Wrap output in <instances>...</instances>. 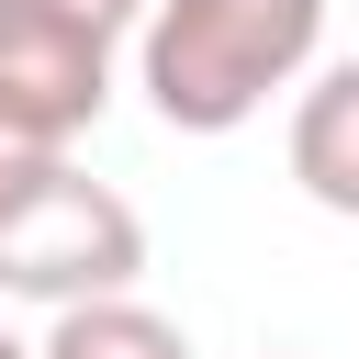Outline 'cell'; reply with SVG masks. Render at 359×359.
Masks as SVG:
<instances>
[{"mask_svg": "<svg viewBox=\"0 0 359 359\" xmlns=\"http://www.w3.org/2000/svg\"><path fill=\"white\" fill-rule=\"evenodd\" d=\"M112 22L79 0H0V123L79 146L112 101Z\"/></svg>", "mask_w": 359, "mask_h": 359, "instance_id": "3", "label": "cell"}, {"mask_svg": "<svg viewBox=\"0 0 359 359\" xmlns=\"http://www.w3.org/2000/svg\"><path fill=\"white\" fill-rule=\"evenodd\" d=\"M292 180L325 213H359V56H337L303 101H292Z\"/></svg>", "mask_w": 359, "mask_h": 359, "instance_id": "4", "label": "cell"}, {"mask_svg": "<svg viewBox=\"0 0 359 359\" xmlns=\"http://www.w3.org/2000/svg\"><path fill=\"white\" fill-rule=\"evenodd\" d=\"M325 45V0H146L135 79L168 135H236Z\"/></svg>", "mask_w": 359, "mask_h": 359, "instance_id": "1", "label": "cell"}, {"mask_svg": "<svg viewBox=\"0 0 359 359\" xmlns=\"http://www.w3.org/2000/svg\"><path fill=\"white\" fill-rule=\"evenodd\" d=\"M146 269V224L112 180H90L79 157H56L11 213H0V292L11 303H90V292H135Z\"/></svg>", "mask_w": 359, "mask_h": 359, "instance_id": "2", "label": "cell"}, {"mask_svg": "<svg viewBox=\"0 0 359 359\" xmlns=\"http://www.w3.org/2000/svg\"><path fill=\"white\" fill-rule=\"evenodd\" d=\"M0 359H34V348H22V337H11V325H0Z\"/></svg>", "mask_w": 359, "mask_h": 359, "instance_id": "7", "label": "cell"}, {"mask_svg": "<svg viewBox=\"0 0 359 359\" xmlns=\"http://www.w3.org/2000/svg\"><path fill=\"white\" fill-rule=\"evenodd\" d=\"M34 359H191V337L135 292H90V303H56Z\"/></svg>", "mask_w": 359, "mask_h": 359, "instance_id": "5", "label": "cell"}, {"mask_svg": "<svg viewBox=\"0 0 359 359\" xmlns=\"http://www.w3.org/2000/svg\"><path fill=\"white\" fill-rule=\"evenodd\" d=\"M56 157H67V146H45V135H22V123H0V213H11V202H22V191H34L45 168H56Z\"/></svg>", "mask_w": 359, "mask_h": 359, "instance_id": "6", "label": "cell"}]
</instances>
